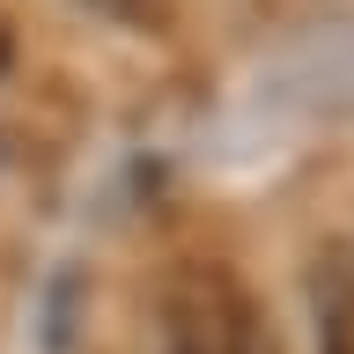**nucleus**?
<instances>
[{"label": "nucleus", "instance_id": "obj_1", "mask_svg": "<svg viewBox=\"0 0 354 354\" xmlns=\"http://www.w3.org/2000/svg\"><path fill=\"white\" fill-rule=\"evenodd\" d=\"M162 354H273V332L236 273L185 266L162 295Z\"/></svg>", "mask_w": 354, "mask_h": 354}, {"label": "nucleus", "instance_id": "obj_2", "mask_svg": "<svg viewBox=\"0 0 354 354\" xmlns=\"http://www.w3.org/2000/svg\"><path fill=\"white\" fill-rule=\"evenodd\" d=\"M310 295H317V354H354V243H332L317 259Z\"/></svg>", "mask_w": 354, "mask_h": 354}, {"label": "nucleus", "instance_id": "obj_3", "mask_svg": "<svg viewBox=\"0 0 354 354\" xmlns=\"http://www.w3.org/2000/svg\"><path fill=\"white\" fill-rule=\"evenodd\" d=\"M96 8H104V15H126V22H155L170 0H96Z\"/></svg>", "mask_w": 354, "mask_h": 354}, {"label": "nucleus", "instance_id": "obj_4", "mask_svg": "<svg viewBox=\"0 0 354 354\" xmlns=\"http://www.w3.org/2000/svg\"><path fill=\"white\" fill-rule=\"evenodd\" d=\"M0 74H8V30H0Z\"/></svg>", "mask_w": 354, "mask_h": 354}]
</instances>
